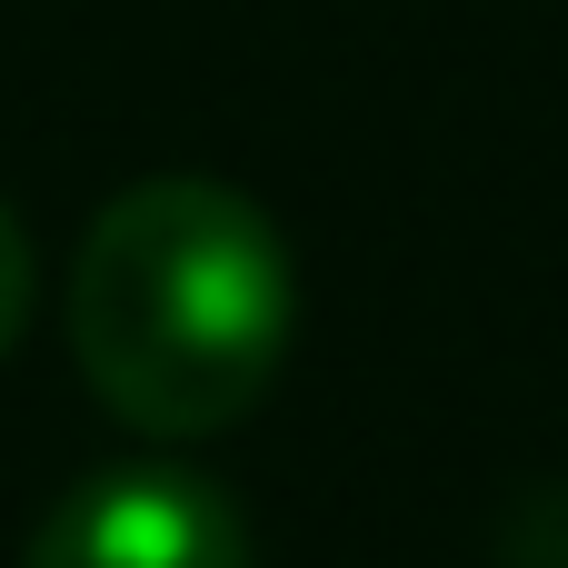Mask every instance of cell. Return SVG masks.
Returning <instances> with one entry per match:
<instances>
[{"mask_svg": "<svg viewBox=\"0 0 568 568\" xmlns=\"http://www.w3.org/2000/svg\"><path fill=\"white\" fill-rule=\"evenodd\" d=\"M290 240L230 180H140L80 240L70 349L110 419L150 439H210L250 419L290 359Z\"/></svg>", "mask_w": 568, "mask_h": 568, "instance_id": "cell-1", "label": "cell"}, {"mask_svg": "<svg viewBox=\"0 0 568 568\" xmlns=\"http://www.w3.org/2000/svg\"><path fill=\"white\" fill-rule=\"evenodd\" d=\"M20 568H250L240 499L210 489L200 469H100L80 479Z\"/></svg>", "mask_w": 568, "mask_h": 568, "instance_id": "cell-2", "label": "cell"}, {"mask_svg": "<svg viewBox=\"0 0 568 568\" xmlns=\"http://www.w3.org/2000/svg\"><path fill=\"white\" fill-rule=\"evenodd\" d=\"M30 290H40V260H30V230H20L10 200H0V359H10V339H20V320H30Z\"/></svg>", "mask_w": 568, "mask_h": 568, "instance_id": "cell-3", "label": "cell"}]
</instances>
